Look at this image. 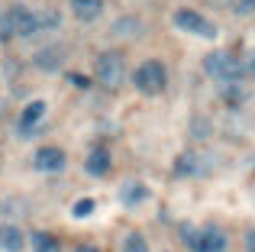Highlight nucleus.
Wrapping results in <instances>:
<instances>
[{
    "label": "nucleus",
    "mask_w": 255,
    "mask_h": 252,
    "mask_svg": "<svg viewBox=\"0 0 255 252\" xmlns=\"http://www.w3.org/2000/svg\"><path fill=\"white\" fill-rule=\"evenodd\" d=\"M94 78H97L100 88L120 91V88H123V81L129 78V71H126V55H123V52H104V55L97 58Z\"/></svg>",
    "instance_id": "3"
},
{
    "label": "nucleus",
    "mask_w": 255,
    "mask_h": 252,
    "mask_svg": "<svg viewBox=\"0 0 255 252\" xmlns=\"http://www.w3.org/2000/svg\"><path fill=\"white\" fill-rule=\"evenodd\" d=\"M68 81H75V84H78V88H87V78H84V75H71V78H68Z\"/></svg>",
    "instance_id": "26"
},
{
    "label": "nucleus",
    "mask_w": 255,
    "mask_h": 252,
    "mask_svg": "<svg viewBox=\"0 0 255 252\" xmlns=\"http://www.w3.org/2000/svg\"><path fill=\"white\" fill-rule=\"evenodd\" d=\"M142 201H149V188L142 181H123L120 184V204L123 207H139Z\"/></svg>",
    "instance_id": "10"
},
{
    "label": "nucleus",
    "mask_w": 255,
    "mask_h": 252,
    "mask_svg": "<svg viewBox=\"0 0 255 252\" xmlns=\"http://www.w3.org/2000/svg\"><path fill=\"white\" fill-rule=\"evenodd\" d=\"M84 168H87V175H94V178L107 175V171H110V152H107L104 145H100V149H91V155H87Z\"/></svg>",
    "instance_id": "14"
},
{
    "label": "nucleus",
    "mask_w": 255,
    "mask_h": 252,
    "mask_svg": "<svg viewBox=\"0 0 255 252\" xmlns=\"http://www.w3.org/2000/svg\"><path fill=\"white\" fill-rule=\"evenodd\" d=\"M233 10H236L239 16H249V13H255V0H236Z\"/></svg>",
    "instance_id": "22"
},
{
    "label": "nucleus",
    "mask_w": 255,
    "mask_h": 252,
    "mask_svg": "<svg viewBox=\"0 0 255 252\" xmlns=\"http://www.w3.org/2000/svg\"><path fill=\"white\" fill-rule=\"evenodd\" d=\"M246 252H255V230L246 233Z\"/></svg>",
    "instance_id": "24"
},
{
    "label": "nucleus",
    "mask_w": 255,
    "mask_h": 252,
    "mask_svg": "<svg viewBox=\"0 0 255 252\" xmlns=\"http://www.w3.org/2000/svg\"><path fill=\"white\" fill-rule=\"evenodd\" d=\"M129 78H132V84H136L139 94H149V97L162 94V91L168 88V68H165L158 58H145Z\"/></svg>",
    "instance_id": "2"
},
{
    "label": "nucleus",
    "mask_w": 255,
    "mask_h": 252,
    "mask_svg": "<svg viewBox=\"0 0 255 252\" xmlns=\"http://www.w3.org/2000/svg\"><path fill=\"white\" fill-rule=\"evenodd\" d=\"M243 78H252L255 81V49H249L243 58Z\"/></svg>",
    "instance_id": "21"
},
{
    "label": "nucleus",
    "mask_w": 255,
    "mask_h": 252,
    "mask_svg": "<svg viewBox=\"0 0 255 252\" xmlns=\"http://www.w3.org/2000/svg\"><path fill=\"white\" fill-rule=\"evenodd\" d=\"M6 39H13V29H10V10H6V6H0V42H6Z\"/></svg>",
    "instance_id": "20"
},
{
    "label": "nucleus",
    "mask_w": 255,
    "mask_h": 252,
    "mask_svg": "<svg viewBox=\"0 0 255 252\" xmlns=\"http://www.w3.org/2000/svg\"><path fill=\"white\" fill-rule=\"evenodd\" d=\"M220 97H223L230 107H243V104L249 101V88H246L243 81H236V84H220Z\"/></svg>",
    "instance_id": "15"
},
{
    "label": "nucleus",
    "mask_w": 255,
    "mask_h": 252,
    "mask_svg": "<svg viewBox=\"0 0 255 252\" xmlns=\"http://www.w3.org/2000/svg\"><path fill=\"white\" fill-rule=\"evenodd\" d=\"M42 117H45V101H29L23 107V114H19V120H16V132L19 136H32Z\"/></svg>",
    "instance_id": "8"
},
{
    "label": "nucleus",
    "mask_w": 255,
    "mask_h": 252,
    "mask_svg": "<svg viewBox=\"0 0 255 252\" xmlns=\"http://www.w3.org/2000/svg\"><path fill=\"white\" fill-rule=\"evenodd\" d=\"M181 240H184L194 252H226L230 249V240H226V233L217 227V223L200 227V230H194L191 223H181Z\"/></svg>",
    "instance_id": "1"
},
{
    "label": "nucleus",
    "mask_w": 255,
    "mask_h": 252,
    "mask_svg": "<svg viewBox=\"0 0 255 252\" xmlns=\"http://www.w3.org/2000/svg\"><path fill=\"white\" fill-rule=\"evenodd\" d=\"M142 32V19L139 16H120L117 23H113V36H123V39H132Z\"/></svg>",
    "instance_id": "16"
},
{
    "label": "nucleus",
    "mask_w": 255,
    "mask_h": 252,
    "mask_svg": "<svg viewBox=\"0 0 255 252\" xmlns=\"http://www.w3.org/2000/svg\"><path fill=\"white\" fill-rule=\"evenodd\" d=\"M191 132H194V136H210V129H207V120H204V123H194Z\"/></svg>",
    "instance_id": "23"
},
{
    "label": "nucleus",
    "mask_w": 255,
    "mask_h": 252,
    "mask_svg": "<svg viewBox=\"0 0 255 252\" xmlns=\"http://www.w3.org/2000/svg\"><path fill=\"white\" fill-rule=\"evenodd\" d=\"M10 29L13 36L19 39H29L32 32H39V19H36V10H29V6H10Z\"/></svg>",
    "instance_id": "7"
},
{
    "label": "nucleus",
    "mask_w": 255,
    "mask_h": 252,
    "mask_svg": "<svg viewBox=\"0 0 255 252\" xmlns=\"http://www.w3.org/2000/svg\"><path fill=\"white\" fill-rule=\"evenodd\" d=\"M171 171L178 178H204V175H210V171H213V158H210V152H194V149L191 152H181Z\"/></svg>",
    "instance_id": "6"
},
{
    "label": "nucleus",
    "mask_w": 255,
    "mask_h": 252,
    "mask_svg": "<svg viewBox=\"0 0 255 252\" xmlns=\"http://www.w3.org/2000/svg\"><path fill=\"white\" fill-rule=\"evenodd\" d=\"M32 162H36L39 171H62L68 158H65V152L58 149V145H45V149L36 152V158H32Z\"/></svg>",
    "instance_id": "9"
},
{
    "label": "nucleus",
    "mask_w": 255,
    "mask_h": 252,
    "mask_svg": "<svg viewBox=\"0 0 255 252\" xmlns=\"http://www.w3.org/2000/svg\"><path fill=\"white\" fill-rule=\"evenodd\" d=\"M32 62H36V68H42V71H55L58 65L65 62V49H62V45H45V49L36 52Z\"/></svg>",
    "instance_id": "12"
},
{
    "label": "nucleus",
    "mask_w": 255,
    "mask_h": 252,
    "mask_svg": "<svg viewBox=\"0 0 255 252\" xmlns=\"http://www.w3.org/2000/svg\"><path fill=\"white\" fill-rule=\"evenodd\" d=\"M26 236L16 223H0V249L3 252H23Z\"/></svg>",
    "instance_id": "11"
},
{
    "label": "nucleus",
    "mask_w": 255,
    "mask_h": 252,
    "mask_svg": "<svg viewBox=\"0 0 255 252\" xmlns=\"http://www.w3.org/2000/svg\"><path fill=\"white\" fill-rule=\"evenodd\" d=\"M204 71L207 78H213L217 84H236V81H246L243 78V62L230 52H210L204 58Z\"/></svg>",
    "instance_id": "4"
},
{
    "label": "nucleus",
    "mask_w": 255,
    "mask_h": 252,
    "mask_svg": "<svg viewBox=\"0 0 255 252\" xmlns=\"http://www.w3.org/2000/svg\"><path fill=\"white\" fill-rule=\"evenodd\" d=\"M71 13H75L81 23H94L104 13V0H71Z\"/></svg>",
    "instance_id": "13"
},
{
    "label": "nucleus",
    "mask_w": 255,
    "mask_h": 252,
    "mask_svg": "<svg viewBox=\"0 0 255 252\" xmlns=\"http://www.w3.org/2000/svg\"><path fill=\"white\" fill-rule=\"evenodd\" d=\"M71 252H100L97 246H94V243H81V246H75Z\"/></svg>",
    "instance_id": "25"
},
{
    "label": "nucleus",
    "mask_w": 255,
    "mask_h": 252,
    "mask_svg": "<svg viewBox=\"0 0 255 252\" xmlns=\"http://www.w3.org/2000/svg\"><path fill=\"white\" fill-rule=\"evenodd\" d=\"M171 23L178 26L181 32H191V36H204V39H217L220 29L210 23L207 16H200L197 10H174L171 13Z\"/></svg>",
    "instance_id": "5"
},
{
    "label": "nucleus",
    "mask_w": 255,
    "mask_h": 252,
    "mask_svg": "<svg viewBox=\"0 0 255 252\" xmlns=\"http://www.w3.org/2000/svg\"><path fill=\"white\" fill-rule=\"evenodd\" d=\"M94 207H97V201H94V197H81V201L71 207V217L84 220V217H91V214H94Z\"/></svg>",
    "instance_id": "19"
},
{
    "label": "nucleus",
    "mask_w": 255,
    "mask_h": 252,
    "mask_svg": "<svg viewBox=\"0 0 255 252\" xmlns=\"http://www.w3.org/2000/svg\"><path fill=\"white\" fill-rule=\"evenodd\" d=\"M120 252H149V243H145L142 233H129L123 240V249H120Z\"/></svg>",
    "instance_id": "18"
},
{
    "label": "nucleus",
    "mask_w": 255,
    "mask_h": 252,
    "mask_svg": "<svg viewBox=\"0 0 255 252\" xmlns=\"http://www.w3.org/2000/svg\"><path fill=\"white\" fill-rule=\"evenodd\" d=\"M32 252H58V240L45 230H36L32 233Z\"/></svg>",
    "instance_id": "17"
},
{
    "label": "nucleus",
    "mask_w": 255,
    "mask_h": 252,
    "mask_svg": "<svg viewBox=\"0 0 255 252\" xmlns=\"http://www.w3.org/2000/svg\"><path fill=\"white\" fill-rule=\"evenodd\" d=\"M207 3H210V6H233L236 0H207Z\"/></svg>",
    "instance_id": "27"
}]
</instances>
